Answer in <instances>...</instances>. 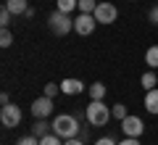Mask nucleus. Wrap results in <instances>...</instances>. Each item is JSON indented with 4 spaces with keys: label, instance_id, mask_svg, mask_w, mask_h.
Here are the masks:
<instances>
[{
    "label": "nucleus",
    "instance_id": "f257e3e1",
    "mask_svg": "<svg viewBox=\"0 0 158 145\" xmlns=\"http://www.w3.org/2000/svg\"><path fill=\"white\" fill-rule=\"evenodd\" d=\"M53 132H56L61 140L79 137V119L71 116V113H58V116L53 119Z\"/></svg>",
    "mask_w": 158,
    "mask_h": 145
},
{
    "label": "nucleus",
    "instance_id": "f03ea898",
    "mask_svg": "<svg viewBox=\"0 0 158 145\" xmlns=\"http://www.w3.org/2000/svg\"><path fill=\"white\" fill-rule=\"evenodd\" d=\"M85 116H87V124H90V127H106V124L111 122L113 113H111V108H108L103 100H90Z\"/></svg>",
    "mask_w": 158,
    "mask_h": 145
},
{
    "label": "nucleus",
    "instance_id": "7ed1b4c3",
    "mask_svg": "<svg viewBox=\"0 0 158 145\" xmlns=\"http://www.w3.org/2000/svg\"><path fill=\"white\" fill-rule=\"evenodd\" d=\"M48 27H50V32H53V34L63 37V34L74 32V19H71V13H63V11H53L50 16H48Z\"/></svg>",
    "mask_w": 158,
    "mask_h": 145
},
{
    "label": "nucleus",
    "instance_id": "20e7f679",
    "mask_svg": "<svg viewBox=\"0 0 158 145\" xmlns=\"http://www.w3.org/2000/svg\"><path fill=\"white\" fill-rule=\"evenodd\" d=\"M92 16L98 19V24H113V21H116V16H118V8L113 6V3H106V0H100Z\"/></svg>",
    "mask_w": 158,
    "mask_h": 145
},
{
    "label": "nucleus",
    "instance_id": "39448f33",
    "mask_svg": "<svg viewBox=\"0 0 158 145\" xmlns=\"http://www.w3.org/2000/svg\"><path fill=\"white\" fill-rule=\"evenodd\" d=\"M98 27V19L92 16V13H79L77 19H74V32L82 34V37H87V34H92Z\"/></svg>",
    "mask_w": 158,
    "mask_h": 145
},
{
    "label": "nucleus",
    "instance_id": "423d86ee",
    "mask_svg": "<svg viewBox=\"0 0 158 145\" xmlns=\"http://www.w3.org/2000/svg\"><path fill=\"white\" fill-rule=\"evenodd\" d=\"M0 122H3V127L13 129L21 124V108L16 106V103H8V106H3V111H0Z\"/></svg>",
    "mask_w": 158,
    "mask_h": 145
},
{
    "label": "nucleus",
    "instance_id": "0eeeda50",
    "mask_svg": "<svg viewBox=\"0 0 158 145\" xmlns=\"http://www.w3.org/2000/svg\"><path fill=\"white\" fill-rule=\"evenodd\" d=\"M121 132L127 134V137H140L142 132H145V122H142L140 116H127V119H121Z\"/></svg>",
    "mask_w": 158,
    "mask_h": 145
},
{
    "label": "nucleus",
    "instance_id": "6e6552de",
    "mask_svg": "<svg viewBox=\"0 0 158 145\" xmlns=\"http://www.w3.org/2000/svg\"><path fill=\"white\" fill-rule=\"evenodd\" d=\"M50 113H53V98L42 95V98H37V100L32 103V116L34 119H48Z\"/></svg>",
    "mask_w": 158,
    "mask_h": 145
},
{
    "label": "nucleus",
    "instance_id": "1a4fd4ad",
    "mask_svg": "<svg viewBox=\"0 0 158 145\" xmlns=\"http://www.w3.org/2000/svg\"><path fill=\"white\" fill-rule=\"evenodd\" d=\"M82 90H85V82H82V79H63L61 82V92H66V95H79L82 92Z\"/></svg>",
    "mask_w": 158,
    "mask_h": 145
},
{
    "label": "nucleus",
    "instance_id": "9d476101",
    "mask_svg": "<svg viewBox=\"0 0 158 145\" xmlns=\"http://www.w3.org/2000/svg\"><path fill=\"white\" fill-rule=\"evenodd\" d=\"M145 111L148 113H158V87L156 90H148V95H145Z\"/></svg>",
    "mask_w": 158,
    "mask_h": 145
},
{
    "label": "nucleus",
    "instance_id": "9b49d317",
    "mask_svg": "<svg viewBox=\"0 0 158 145\" xmlns=\"http://www.w3.org/2000/svg\"><path fill=\"white\" fill-rule=\"evenodd\" d=\"M6 8L13 13V16H24L27 13V0H6Z\"/></svg>",
    "mask_w": 158,
    "mask_h": 145
},
{
    "label": "nucleus",
    "instance_id": "f8f14e48",
    "mask_svg": "<svg viewBox=\"0 0 158 145\" xmlns=\"http://www.w3.org/2000/svg\"><path fill=\"white\" fill-rule=\"evenodd\" d=\"M50 132H53V124H48L45 119H37L34 127H32V134H34V137H45V134H50Z\"/></svg>",
    "mask_w": 158,
    "mask_h": 145
},
{
    "label": "nucleus",
    "instance_id": "ddd939ff",
    "mask_svg": "<svg viewBox=\"0 0 158 145\" xmlns=\"http://www.w3.org/2000/svg\"><path fill=\"white\" fill-rule=\"evenodd\" d=\"M140 84H142V90H145V92H148V90H156V84H158V77H156L153 71H145V74L140 77Z\"/></svg>",
    "mask_w": 158,
    "mask_h": 145
},
{
    "label": "nucleus",
    "instance_id": "4468645a",
    "mask_svg": "<svg viewBox=\"0 0 158 145\" xmlns=\"http://www.w3.org/2000/svg\"><path fill=\"white\" fill-rule=\"evenodd\" d=\"M145 63L150 69H158V45H150L145 50Z\"/></svg>",
    "mask_w": 158,
    "mask_h": 145
},
{
    "label": "nucleus",
    "instance_id": "2eb2a0df",
    "mask_svg": "<svg viewBox=\"0 0 158 145\" xmlns=\"http://www.w3.org/2000/svg\"><path fill=\"white\" fill-rule=\"evenodd\" d=\"M106 92H108V90H106V84H103V82L90 84V98H92V100H103V98H106Z\"/></svg>",
    "mask_w": 158,
    "mask_h": 145
},
{
    "label": "nucleus",
    "instance_id": "dca6fc26",
    "mask_svg": "<svg viewBox=\"0 0 158 145\" xmlns=\"http://www.w3.org/2000/svg\"><path fill=\"white\" fill-rule=\"evenodd\" d=\"M58 8L56 11H63V13H71L74 8H79V0H56Z\"/></svg>",
    "mask_w": 158,
    "mask_h": 145
},
{
    "label": "nucleus",
    "instance_id": "f3484780",
    "mask_svg": "<svg viewBox=\"0 0 158 145\" xmlns=\"http://www.w3.org/2000/svg\"><path fill=\"white\" fill-rule=\"evenodd\" d=\"M111 113H113V119H118V122L129 116V111H127V106H124V103H116V106H111Z\"/></svg>",
    "mask_w": 158,
    "mask_h": 145
},
{
    "label": "nucleus",
    "instance_id": "a211bd4d",
    "mask_svg": "<svg viewBox=\"0 0 158 145\" xmlns=\"http://www.w3.org/2000/svg\"><path fill=\"white\" fill-rule=\"evenodd\" d=\"M98 0H79V13H95Z\"/></svg>",
    "mask_w": 158,
    "mask_h": 145
},
{
    "label": "nucleus",
    "instance_id": "6ab92c4d",
    "mask_svg": "<svg viewBox=\"0 0 158 145\" xmlns=\"http://www.w3.org/2000/svg\"><path fill=\"white\" fill-rule=\"evenodd\" d=\"M11 21H13V13L8 11L6 6H3V11H0V27H3V29H8V27H11Z\"/></svg>",
    "mask_w": 158,
    "mask_h": 145
},
{
    "label": "nucleus",
    "instance_id": "aec40b11",
    "mask_svg": "<svg viewBox=\"0 0 158 145\" xmlns=\"http://www.w3.org/2000/svg\"><path fill=\"white\" fill-rule=\"evenodd\" d=\"M40 145H63V143H61V137H58L56 132H50V134H45V137H40Z\"/></svg>",
    "mask_w": 158,
    "mask_h": 145
},
{
    "label": "nucleus",
    "instance_id": "412c9836",
    "mask_svg": "<svg viewBox=\"0 0 158 145\" xmlns=\"http://www.w3.org/2000/svg\"><path fill=\"white\" fill-rule=\"evenodd\" d=\"M11 45H13L11 29H3V32H0V48H11Z\"/></svg>",
    "mask_w": 158,
    "mask_h": 145
},
{
    "label": "nucleus",
    "instance_id": "4be33fe9",
    "mask_svg": "<svg viewBox=\"0 0 158 145\" xmlns=\"http://www.w3.org/2000/svg\"><path fill=\"white\" fill-rule=\"evenodd\" d=\"M58 90H61V84H56V82H48L45 84V95H48V98H56Z\"/></svg>",
    "mask_w": 158,
    "mask_h": 145
},
{
    "label": "nucleus",
    "instance_id": "5701e85b",
    "mask_svg": "<svg viewBox=\"0 0 158 145\" xmlns=\"http://www.w3.org/2000/svg\"><path fill=\"white\" fill-rule=\"evenodd\" d=\"M16 145H40V137H34V134H27V137H21Z\"/></svg>",
    "mask_w": 158,
    "mask_h": 145
},
{
    "label": "nucleus",
    "instance_id": "b1692460",
    "mask_svg": "<svg viewBox=\"0 0 158 145\" xmlns=\"http://www.w3.org/2000/svg\"><path fill=\"white\" fill-rule=\"evenodd\" d=\"M95 145H118L113 137H100V140H95Z\"/></svg>",
    "mask_w": 158,
    "mask_h": 145
},
{
    "label": "nucleus",
    "instance_id": "393cba45",
    "mask_svg": "<svg viewBox=\"0 0 158 145\" xmlns=\"http://www.w3.org/2000/svg\"><path fill=\"white\" fill-rule=\"evenodd\" d=\"M118 145H142V143H140V137H127V140H121Z\"/></svg>",
    "mask_w": 158,
    "mask_h": 145
},
{
    "label": "nucleus",
    "instance_id": "a878e982",
    "mask_svg": "<svg viewBox=\"0 0 158 145\" xmlns=\"http://www.w3.org/2000/svg\"><path fill=\"white\" fill-rule=\"evenodd\" d=\"M150 24H156V27H158V6L150 8Z\"/></svg>",
    "mask_w": 158,
    "mask_h": 145
},
{
    "label": "nucleus",
    "instance_id": "bb28decb",
    "mask_svg": "<svg viewBox=\"0 0 158 145\" xmlns=\"http://www.w3.org/2000/svg\"><path fill=\"white\" fill-rule=\"evenodd\" d=\"M63 145H85L82 137H71V140H63Z\"/></svg>",
    "mask_w": 158,
    "mask_h": 145
},
{
    "label": "nucleus",
    "instance_id": "cd10ccee",
    "mask_svg": "<svg viewBox=\"0 0 158 145\" xmlns=\"http://www.w3.org/2000/svg\"><path fill=\"white\" fill-rule=\"evenodd\" d=\"M0 103H3V106H8V103H11V98H8V92H3V95H0Z\"/></svg>",
    "mask_w": 158,
    "mask_h": 145
}]
</instances>
